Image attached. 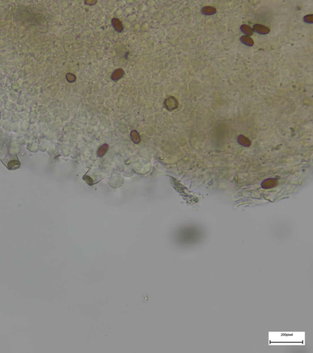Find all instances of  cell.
<instances>
[{
  "label": "cell",
  "instance_id": "6da1fadb",
  "mask_svg": "<svg viewBox=\"0 0 313 353\" xmlns=\"http://www.w3.org/2000/svg\"><path fill=\"white\" fill-rule=\"evenodd\" d=\"M253 30L260 34H267L270 32V29L269 28L260 24L255 25L253 26Z\"/></svg>",
  "mask_w": 313,
  "mask_h": 353
},
{
  "label": "cell",
  "instance_id": "7a4b0ae2",
  "mask_svg": "<svg viewBox=\"0 0 313 353\" xmlns=\"http://www.w3.org/2000/svg\"><path fill=\"white\" fill-rule=\"evenodd\" d=\"M111 24H112L113 26L114 27L115 29L116 32L120 33L123 31V29H124L123 25L121 22V21L119 19H117L116 18L113 19L112 20H111Z\"/></svg>",
  "mask_w": 313,
  "mask_h": 353
},
{
  "label": "cell",
  "instance_id": "3957f363",
  "mask_svg": "<svg viewBox=\"0 0 313 353\" xmlns=\"http://www.w3.org/2000/svg\"><path fill=\"white\" fill-rule=\"evenodd\" d=\"M124 70L121 68H119V69L115 70L113 72L112 75H111V78L114 81H117L120 79H121L124 76Z\"/></svg>",
  "mask_w": 313,
  "mask_h": 353
},
{
  "label": "cell",
  "instance_id": "277c9868",
  "mask_svg": "<svg viewBox=\"0 0 313 353\" xmlns=\"http://www.w3.org/2000/svg\"><path fill=\"white\" fill-rule=\"evenodd\" d=\"M165 104L168 109H169V110L171 109H175L176 107H177V101L174 99V97H168V98L165 101Z\"/></svg>",
  "mask_w": 313,
  "mask_h": 353
},
{
  "label": "cell",
  "instance_id": "5b68a950",
  "mask_svg": "<svg viewBox=\"0 0 313 353\" xmlns=\"http://www.w3.org/2000/svg\"><path fill=\"white\" fill-rule=\"evenodd\" d=\"M201 12L206 16H210L216 13V9L212 6H206L202 9Z\"/></svg>",
  "mask_w": 313,
  "mask_h": 353
},
{
  "label": "cell",
  "instance_id": "8992f818",
  "mask_svg": "<svg viewBox=\"0 0 313 353\" xmlns=\"http://www.w3.org/2000/svg\"><path fill=\"white\" fill-rule=\"evenodd\" d=\"M240 41L247 46H253L254 44V41L248 36H242L240 37Z\"/></svg>",
  "mask_w": 313,
  "mask_h": 353
},
{
  "label": "cell",
  "instance_id": "52a82bcc",
  "mask_svg": "<svg viewBox=\"0 0 313 353\" xmlns=\"http://www.w3.org/2000/svg\"><path fill=\"white\" fill-rule=\"evenodd\" d=\"M240 29L241 31L245 34H247V36H251L253 34V29L248 25H242L240 26Z\"/></svg>",
  "mask_w": 313,
  "mask_h": 353
},
{
  "label": "cell",
  "instance_id": "ba28073f",
  "mask_svg": "<svg viewBox=\"0 0 313 353\" xmlns=\"http://www.w3.org/2000/svg\"><path fill=\"white\" fill-rule=\"evenodd\" d=\"M131 137L132 140L134 142V143L138 144L140 142V137L139 136V134L137 131L133 130L131 132Z\"/></svg>",
  "mask_w": 313,
  "mask_h": 353
},
{
  "label": "cell",
  "instance_id": "9c48e42d",
  "mask_svg": "<svg viewBox=\"0 0 313 353\" xmlns=\"http://www.w3.org/2000/svg\"><path fill=\"white\" fill-rule=\"evenodd\" d=\"M108 149V146L107 144H104L102 146H101L99 149L97 151V155L100 157L103 156L105 154V153L107 152V151Z\"/></svg>",
  "mask_w": 313,
  "mask_h": 353
},
{
  "label": "cell",
  "instance_id": "30bf717a",
  "mask_svg": "<svg viewBox=\"0 0 313 353\" xmlns=\"http://www.w3.org/2000/svg\"><path fill=\"white\" fill-rule=\"evenodd\" d=\"M65 77H66L67 80H68L69 82H71V83L74 82L76 80V76L74 74H71V73L67 74Z\"/></svg>",
  "mask_w": 313,
  "mask_h": 353
},
{
  "label": "cell",
  "instance_id": "8fae6325",
  "mask_svg": "<svg viewBox=\"0 0 313 353\" xmlns=\"http://www.w3.org/2000/svg\"><path fill=\"white\" fill-rule=\"evenodd\" d=\"M238 140H239L240 143L242 144L243 145L249 144V142H250L247 138L243 136H240L239 137H238Z\"/></svg>",
  "mask_w": 313,
  "mask_h": 353
},
{
  "label": "cell",
  "instance_id": "7c38bea8",
  "mask_svg": "<svg viewBox=\"0 0 313 353\" xmlns=\"http://www.w3.org/2000/svg\"><path fill=\"white\" fill-rule=\"evenodd\" d=\"M304 21L305 22H307V23L312 24V15L310 14V15H308V16H305L304 17Z\"/></svg>",
  "mask_w": 313,
  "mask_h": 353
}]
</instances>
